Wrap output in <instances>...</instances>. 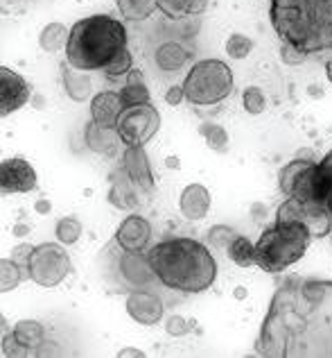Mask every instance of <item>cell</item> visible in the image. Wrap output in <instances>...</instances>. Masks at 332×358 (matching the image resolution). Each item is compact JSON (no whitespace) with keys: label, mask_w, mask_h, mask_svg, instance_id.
I'll list each match as a JSON object with an SVG mask.
<instances>
[{"label":"cell","mask_w":332,"mask_h":358,"mask_svg":"<svg viewBox=\"0 0 332 358\" xmlns=\"http://www.w3.org/2000/svg\"><path fill=\"white\" fill-rule=\"evenodd\" d=\"M255 347L269 358H332V281L285 277Z\"/></svg>","instance_id":"6da1fadb"},{"label":"cell","mask_w":332,"mask_h":358,"mask_svg":"<svg viewBox=\"0 0 332 358\" xmlns=\"http://www.w3.org/2000/svg\"><path fill=\"white\" fill-rule=\"evenodd\" d=\"M156 279L179 293H206L217 279V261L204 243L188 236L165 238L147 250Z\"/></svg>","instance_id":"7a4b0ae2"},{"label":"cell","mask_w":332,"mask_h":358,"mask_svg":"<svg viewBox=\"0 0 332 358\" xmlns=\"http://www.w3.org/2000/svg\"><path fill=\"white\" fill-rule=\"evenodd\" d=\"M269 21L280 41L305 55L332 50V0H269Z\"/></svg>","instance_id":"3957f363"},{"label":"cell","mask_w":332,"mask_h":358,"mask_svg":"<svg viewBox=\"0 0 332 358\" xmlns=\"http://www.w3.org/2000/svg\"><path fill=\"white\" fill-rule=\"evenodd\" d=\"M127 48V30L118 18L93 14L70 27L66 62L84 73L102 71L120 50Z\"/></svg>","instance_id":"277c9868"},{"label":"cell","mask_w":332,"mask_h":358,"mask_svg":"<svg viewBox=\"0 0 332 358\" xmlns=\"http://www.w3.org/2000/svg\"><path fill=\"white\" fill-rule=\"evenodd\" d=\"M312 238L315 236L305 224L294 220H273L269 227H264L255 243V266L269 275L285 272L305 257Z\"/></svg>","instance_id":"5b68a950"},{"label":"cell","mask_w":332,"mask_h":358,"mask_svg":"<svg viewBox=\"0 0 332 358\" xmlns=\"http://www.w3.org/2000/svg\"><path fill=\"white\" fill-rule=\"evenodd\" d=\"M233 71L222 59H202L183 80L186 100L197 107H211L233 93Z\"/></svg>","instance_id":"8992f818"},{"label":"cell","mask_w":332,"mask_h":358,"mask_svg":"<svg viewBox=\"0 0 332 358\" xmlns=\"http://www.w3.org/2000/svg\"><path fill=\"white\" fill-rule=\"evenodd\" d=\"M73 272V263L66 245L61 243H41L32 250L27 261V277L41 288H54Z\"/></svg>","instance_id":"52a82bcc"},{"label":"cell","mask_w":332,"mask_h":358,"mask_svg":"<svg viewBox=\"0 0 332 358\" xmlns=\"http://www.w3.org/2000/svg\"><path fill=\"white\" fill-rule=\"evenodd\" d=\"M116 129L125 145L142 148L145 143H149V141L156 136V131L160 129V114L151 102L125 107V111H122L118 118Z\"/></svg>","instance_id":"ba28073f"},{"label":"cell","mask_w":332,"mask_h":358,"mask_svg":"<svg viewBox=\"0 0 332 358\" xmlns=\"http://www.w3.org/2000/svg\"><path fill=\"white\" fill-rule=\"evenodd\" d=\"M276 220H294L305 224L315 238L330 236L332 215L321 202H303L296 197H287L276 211Z\"/></svg>","instance_id":"9c48e42d"},{"label":"cell","mask_w":332,"mask_h":358,"mask_svg":"<svg viewBox=\"0 0 332 358\" xmlns=\"http://www.w3.org/2000/svg\"><path fill=\"white\" fill-rule=\"evenodd\" d=\"M116 272L120 277V286L127 288V293L140 290V288H149L151 281H158L147 261V252L122 250V254L116 259Z\"/></svg>","instance_id":"30bf717a"},{"label":"cell","mask_w":332,"mask_h":358,"mask_svg":"<svg viewBox=\"0 0 332 358\" xmlns=\"http://www.w3.org/2000/svg\"><path fill=\"white\" fill-rule=\"evenodd\" d=\"M39 186V177L32 168L30 162H25L23 157L3 159L0 164V188L5 195L14 193H30Z\"/></svg>","instance_id":"8fae6325"},{"label":"cell","mask_w":332,"mask_h":358,"mask_svg":"<svg viewBox=\"0 0 332 358\" xmlns=\"http://www.w3.org/2000/svg\"><path fill=\"white\" fill-rule=\"evenodd\" d=\"M32 98V89L23 75L0 66V116H9L25 107Z\"/></svg>","instance_id":"7c38bea8"},{"label":"cell","mask_w":332,"mask_h":358,"mask_svg":"<svg viewBox=\"0 0 332 358\" xmlns=\"http://www.w3.org/2000/svg\"><path fill=\"white\" fill-rule=\"evenodd\" d=\"M125 308H127L129 317L142 327L158 324L160 320H163V313H165L163 299H160L156 293H149V290H145V288L131 290V293L127 295Z\"/></svg>","instance_id":"4fadbf2b"},{"label":"cell","mask_w":332,"mask_h":358,"mask_svg":"<svg viewBox=\"0 0 332 358\" xmlns=\"http://www.w3.org/2000/svg\"><path fill=\"white\" fill-rule=\"evenodd\" d=\"M113 241H116V245L120 250L145 252L149 241H151V224L147 218H142V215L131 213L129 218H125L120 222V227L116 229Z\"/></svg>","instance_id":"5bb4252c"},{"label":"cell","mask_w":332,"mask_h":358,"mask_svg":"<svg viewBox=\"0 0 332 358\" xmlns=\"http://www.w3.org/2000/svg\"><path fill=\"white\" fill-rule=\"evenodd\" d=\"M120 168L125 171V175L140 188L142 193H151V191H154V173H151V164H149V159H147L145 148L125 145Z\"/></svg>","instance_id":"9a60e30c"},{"label":"cell","mask_w":332,"mask_h":358,"mask_svg":"<svg viewBox=\"0 0 332 358\" xmlns=\"http://www.w3.org/2000/svg\"><path fill=\"white\" fill-rule=\"evenodd\" d=\"M122 111H125V102L116 91H100L91 100V120L100 127L116 129Z\"/></svg>","instance_id":"2e32d148"},{"label":"cell","mask_w":332,"mask_h":358,"mask_svg":"<svg viewBox=\"0 0 332 358\" xmlns=\"http://www.w3.org/2000/svg\"><path fill=\"white\" fill-rule=\"evenodd\" d=\"M179 209L186 220H202L211 211V191L204 184H190L179 197Z\"/></svg>","instance_id":"e0dca14e"},{"label":"cell","mask_w":332,"mask_h":358,"mask_svg":"<svg viewBox=\"0 0 332 358\" xmlns=\"http://www.w3.org/2000/svg\"><path fill=\"white\" fill-rule=\"evenodd\" d=\"M138 191L140 188L131 182V179L125 175V171L113 173L111 175V191H109V202L120 211H131L138 206Z\"/></svg>","instance_id":"ac0fdd59"},{"label":"cell","mask_w":332,"mask_h":358,"mask_svg":"<svg viewBox=\"0 0 332 358\" xmlns=\"http://www.w3.org/2000/svg\"><path fill=\"white\" fill-rule=\"evenodd\" d=\"M84 138H86V145L98 155H107L113 157L118 152V145L122 143V138L118 134V129H109V127H100L91 120L86 129H84ZM125 145V143H122Z\"/></svg>","instance_id":"d6986e66"},{"label":"cell","mask_w":332,"mask_h":358,"mask_svg":"<svg viewBox=\"0 0 332 358\" xmlns=\"http://www.w3.org/2000/svg\"><path fill=\"white\" fill-rule=\"evenodd\" d=\"M190 50L183 48L181 43H176V41H165V43H160L156 52H154V62L160 71H165V73H174V71H181L183 66L190 62Z\"/></svg>","instance_id":"ffe728a7"},{"label":"cell","mask_w":332,"mask_h":358,"mask_svg":"<svg viewBox=\"0 0 332 358\" xmlns=\"http://www.w3.org/2000/svg\"><path fill=\"white\" fill-rule=\"evenodd\" d=\"M12 334L18 341V345L27 352V356L30 354L36 356V352L45 343V327L41 322H36V320H18Z\"/></svg>","instance_id":"44dd1931"},{"label":"cell","mask_w":332,"mask_h":358,"mask_svg":"<svg viewBox=\"0 0 332 358\" xmlns=\"http://www.w3.org/2000/svg\"><path fill=\"white\" fill-rule=\"evenodd\" d=\"M61 80H63V89H66V96L75 102H84L91 98L93 93V84H91V78L89 73L84 71H77L68 66L66 69V64L61 66Z\"/></svg>","instance_id":"7402d4cb"},{"label":"cell","mask_w":332,"mask_h":358,"mask_svg":"<svg viewBox=\"0 0 332 358\" xmlns=\"http://www.w3.org/2000/svg\"><path fill=\"white\" fill-rule=\"evenodd\" d=\"M120 98H122V102H125V107H131V105H145V102L151 100L149 89H147V84L142 82L140 71H131V73L127 75V84L122 87Z\"/></svg>","instance_id":"603a6c76"},{"label":"cell","mask_w":332,"mask_h":358,"mask_svg":"<svg viewBox=\"0 0 332 358\" xmlns=\"http://www.w3.org/2000/svg\"><path fill=\"white\" fill-rule=\"evenodd\" d=\"M70 30H66L61 23H47L39 34V45L45 52H59L68 45Z\"/></svg>","instance_id":"cb8c5ba5"},{"label":"cell","mask_w":332,"mask_h":358,"mask_svg":"<svg viewBox=\"0 0 332 358\" xmlns=\"http://www.w3.org/2000/svg\"><path fill=\"white\" fill-rule=\"evenodd\" d=\"M226 257H229L235 266L251 268V266H255V245L246 236H240V234H237L233 243L229 245V250H226Z\"/></svg>","instance_id":"d4e9b609"},{"label":"cell","mask_w":332,"mask_h":358,"mask_svg":"<svg viewBox=\"0 0 332 358\" xmlns=\"http://www.w3.org/2000/svg\"><path fill=\"white\" fill-rule=\"evenodd\" d=\"M116 7L127 21H145L158 9L156 0H116Z\"/></svg>","instance_id":"484cf974"},{"label":"cell","mask_w":332,"mask_h":358,"mask_svg":"<svg viewBox=\"0 0 332 358\" xmlns=\"http://www.w3.org/2000/svg\"><path fill=\"white\" fill-rule=\"evenodd\" d=\"M319 168V202L332 215V150L317 164Z\"/></svg>","instance_id":"4316f807"},{"label":"cell","mask_w":332,"mask_h":358,"mask_svg":"<svg viewBox=\"0 0 332 358\" xmlns=\"http://www.w3.org/2000/svg\"><path fill=\"white\" fill-rule=\"evenodd\" d=\"M25 275H27L25 266H21V263L14 259H3L0 261V293L14 290L23 281Z\"/></svg>","instance_id":"83f0119b"},{"label":"cell","mask_w":332,"mask_h":358,"mask_svg":"<svg viewBox=\"0 0 332 358\" xmlns=\"http://www.w3.org/2000/svg\"><path fill=\"white\" fill-rule=\"evenodd\" d=\"M199 134L206 138V145L215 150V152H226L229 150V134L217 122H202L199 125Z\"/></svg>","instance_id":"f1b7e54d"},{"label":"cell","mask_w":332,"mask_h":358,"mask_svg":"<svg viewBox=\"0 0 332 358\" xmlns=\"http://www.w3.org/2000/svg\"><path fill=\"white\" fill-rule=\"evenodd\" d=\"M131 64H134V59H131V52H129V48H125V50H120L107 66H104L102 73H104V78H107V80L116 82V80L127 78V75L134 71V69H131Z\"/></svg>","instance_id":"f546056e"},{"label":"cell","mask_w":332,"mask_h":358,"mask_svg":"<svg viewBox=\"0 0 332 358\" xmlns=\"http://www.w3.org/2000/svg\"><path fill=\"white\" fill-rule=\"evenodd\" d=\"M54 236L61 245H75L82 236V222L77 218H73V215L61 218L54 227Z\"/></svg>","instance_id":"4dcf8cb0"},{"label":"cell","mask_w":332,"mask_h":358,"mask_svg":"<svg viewBox=\"0 0 332 358\" xmlns=\"http://www.w3.org/2000/svg\"><path fill=\"white\" fill-rule=\"evenodd\" d=\"M251 50H253V41L240 32H235L226 39V55H229L231 59H246L251 55Z\"/></svg>","instance_id":"1f68e13d"},{"label":"cell","mask_w":332,"mask_h":358,"mask_svg":"<svg viewBox=\"0 0 332 358\" xmlns=\"http://www.w3.org/2000/svg\"><path fill=\"white\" fill-rule=\"evenodd\" d=\"M242 105H244L246 114L258 116L267 109V98H264V93L258 87H246L242 91Z\"/></svg>","instance_id":"d6a6232c"},{"label":"cell","mask_w":332,"mask_h":358,"mask_svg":"<svg viewBox=\"0 0 332 358\" xmlns=\"http://www.w3.org/2000/svg\"><path fill=\"white\" fill-rule=\"evenodd\" d=\"M235 236H237V231L226 227V224H215V227H211V231H208V241H211V245L217 252H224V254L229 250V245L233 243Z\"/></svg>","instance_id":"836d02e7"},{"label":"cell","mask_w":332,"mask_h":358,"mask_svg":"<svg viewBox=\"0 0 332 358\" xmlns=\"http://www.w3.org/2000/svg\"><path fill=\"white\" fill-rule=\"evenodd\" d=\"M308 59V55L303 52L301 48H296V45H292V43H285L280 41V62L282 64H287V66H299Z\"/></svg>","instance_id":"e575fe53"},{"label":"cell","mask_w":332,"mask_h":358,"mask_svg":"<svg viewBox=\"0 0 332 358\" xmlns=\"http://www.w3.org/2000/svg\"><path fill=\"white\" fill-rule=\"evenodd\" d=\"M186 5L188 0H156V7L163 12L167 18H181L186 14Z\"/></svg>","instance_id":"d590c367"},{"label":"cell","mask_w":332,"mask_h":358,"mask_svg":"<svg viewBox=\"0 0 332 358\" xmlns=\"http://www.w3.org/2000/svg\"><path fill=\"white\" fill-rule=\"evenodd\" d=\"M190 329H193V322H188V320L181 315H169L165 322V331L174 338H181V336L190 334Z\"/></svg>","instance_id":"8d00e7d4"},{"label":"cell","mask_w":332,"mask_h":358,"mask_svg":"<svg viewBox=\"0 0 332 358\" xmlns=\"http://www.w3.org/2000/svg\"><path fill=\"white\" fill-rule=\"evenodd\" d=\"M3 356L9 358V356H27V352L23 350L21 345H18V341L14 338V334H7L3 336Z\"/></svg>","instance_id":"74e56055"},{"label":"cell","mask_w":332,"mask_h":358,"mask_svg":"<svg viewBox=\"0 0 332 358\" xmlns=\"http://www.w3.org/2000/svg\"><path fill=\"white\" fill-rule=\"evenodd\" d=\"M32 250H34L32 245H16V248L12 250V259L27 268V261H30V257H32Z\"/></svg>","instance_id":"f35d334b"},{"label":"cell","mask_w":332,"mask_h":358,"mask_svg":"<svg viewBox=\"0 0 332 358\" xmlns=\"http://www.w3.org/2000/svg\"><path fill=\"white\" fill-rule=\"evenodd\" d=\"M183 100H186L183 84H181V87H169V89H167V93H165V102H167V105L176 107V105H181Z\"/></svg>","instance_id":"ab89813d"},{"label":"cell","mask_w":332,"mask_h":358,"mask_svg":"<svg viewBox=\"0 0 332 358\" xmlns=\"http://www.w3.org/2000/svg\"><path fill=\"white\" fill-rule=\"evenodd\" d=\"M208 3H211V0H188L186 14H188V16H199V14H204L206 9H208Z\"/></svg>","instance_id":"60d3db41"},{"label":"cell","mask_w":332,"mask_h":358,"mask_svg":"<svg viewBox=\"0 0 332 358\" xmlns=\"http://www.w3.org/2000/svg\"><path fill=\"white\" fill-rule=\"evenodd\" d=\"M50 209H52V204H50V200H36L34 202V211L36 213H50Z\"/></svg>","instance_id":"b9f144b4"},{"label":"cell","mask_w":332,"mask_h":358,"mask_svg":"<svg viewBox=\"0 0 332 358\" xmlns=\"http://www.w3.org/2000/svg\"><path fill=\"white\" fill-rule=\"evenodd\" d=\"M118 356H120V358H125V356H136V358H142L145 354H142L140 350H120V352H118Z\"/></svg>","instance_id":"7bdbcfd3"},{"label":"cell","mask_w":332,"mask_h":358,"mask_svg":"<svg viewBox=\"0 0 332 358\" xmlns=\"http://www.w3.org/2000/svg\"><path fill=\"white\" fill-rule=\"evenodd\" d=\"M27 231H30L27 224H16V227H14V236H25Z\"/></svg>","instance_id":"ee69618b"},{"label":"cell","mask_w":332,"mask_h":358,"mask_svg":"<svg viewBox=\"0 0 332 358\" xmlns=\"http://www.w3.org/2000/svg\"><path fill=\"white\" fill-rule=\"evenodd\" d=\"M167 168H174V171H179V168H181V164H179V159L176 157H167Z\"/></svg>","instance_id":"f6af8a7d"},{"label":"cell","mask_w":332,"mask_h":358,"mask_svg":"<svg viewBox=\"0 0 332 358\" xmlns=\"http://www.w3.org/2000/svg\"><path fill=\"white\" fill-rule=\"evenodd\" d=\"M326 75H328V80H330V84H332V57L326 62Z\"/></svg>","instance_id":"bcb514c9"},{"label":"cell","mask_w":332,"mask_h":358,"mask_svg":"<svg viewBox=\"0 0 332 358\" xmlns=\"http://www.w3.org/2000/svg\"><path fill=\"white\" fill-rule=\"evenodd\" d=\"M244 295H246V290H244V288H235V297H237V299H242Z\"/></svg>","instance_id":"7dc6e473"},{"label":"cell","mask_w":332,"mask_h":358,"mask_svg":"<svg viewBox=\"0 0 332 358\" xmlns=\"http://www.w3.org/2000/svg\"><path fill=\"white\" fill-rule=\"evenodd\" d=\"M330 243H332V231H330Z\"/></svg>","instance_id":"c3c4849f"}]
</instances>
